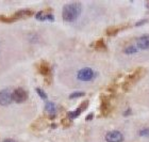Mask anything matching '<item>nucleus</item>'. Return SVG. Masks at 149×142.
<instances>
[{"instance_id":"21","label":"nucleus","mask_w":149,"mask_h":142,"mask_svg":"<svg viewBox=\"0 0 149 142\" xmlns=\"http://www.w3.org/2000/svg\"><path fill=\"white\" fill-rule=\"evenodd\" d=\"M36 92L38 93V95H40L42 98H44V99H46V98H47V95H46V93H45V92H44V91H43V90H42V89L37 88V89H36Z\"/></svg>"},{"instance_id":"13","label":"nucleus","mask_w":149,"mask_h":142,"mask_svg":"<svg viewBox=\"0 0 149 142\" xmlns=\"http://www.w3.org/2000/svg\"><path fill=\"white\" fill-rule=\"evenodd\" d=\"M33 15V11L31 10H28V9H22V10H19L14 14V16L17 19L19 18H26V17H30V16Z\"/></svg>"},{"instance_id":"7","label":"nucleus","mask_w":149,"mask_h":142,"mask_svg":"<svg viewBox=\"0 0 149 142\" xmlns=\"http://www.w3.org/2000/svg\"><path fill=\"white\" fill-rule=\"evenodd\" d=\"M13 102L12 97V92H10V90L4 89L2 91H0V105H9Z\"/></svg>"},{"instance_id":"15","label":"nucleus","mask_w":149,"mask_h":142,"mask_svg":"<svg viewBox=\"0 0 149 142\" xmlns=\"http://www.w3.org/2000/svg\"><path fill=\"white\" fill-rule=\"evenodd\" d=\"M15 20H17V18L13 16H5V15H0V21L2 22H14Z\"/></svg>"},{"instance_id":"12","label":"nucleus","mask_w":149,"mask_h":142,"mask_svg":"<svg viewBox=\"0 0 149 142\" xmlns=\"http://www.w3.org/2000/svg\"><path fill=\"white\" fill-rule=\"evenodd\" d=\"M35 18L40 20H53L54 17L51 13H47L45 11H40L35 14Z\"/></svg>"},{"instance_id":"22","label":"nucleus","mask_w":149,"mask_h":142,"mask_svg":"<svg viewBox=\"0 0 149 142\" xmlns=\"http://www.w3.org/2000/svg\"><path fill=\"white\" fill-rule=\"evenodd\" d=\"M145 22H147V20H146V19H144V20H141V21L136 22V25H135V26H140V25H143V24H145Z\"/></svg>"},{"instance_id":"3","label":"nucleus","mask_w":149,"mask_h":142,"mask_svg":"<svg viewBox=\"0 0 149 142\" xmlns=\"http://www.w3.org/2000/svg\"><path fill=\"white\" fill-rule=\"evenodd\" d=\"M96 76H97V73L93 69H90V67L81 69L77 73L78 79L81 80V81H92V80L96 78Z\"/></svg>"},{"instance_id":"20","label":"nucleus","mask_w":149,"mask_h":142,"mask_svg":"<svg viewBox=\"0 0 149 142\" xmlns=\"http://www.w3.org/2000/svg\"><path fill=\"white\" fill-rule=\"evenodd\" d=\"M70 124H72V120L69 118H65L62 120V125L64 127H68V126H70Z\"/></svg>"},{"instance_id":"2","label":"nucleus","mask_w":149,"mask_h":142,"mask_svg":"<svg viewBox=\"0 0 149 142\" xmlns=\"http://www.w3.org/2000/svg\"><path fill=\"white\" fill-rule=\"evenodd\" d=\"M144 73H145V71H144L143 67H138V69H136L131 75L128 76V78L126 79V81L124 82V85H122V89H124L125 91H128L132 86L135 85V83L142 78V76L144 75Z\"/></svg>"},{"instance_id":"10","label":"nucleus","mask_w":149,"mask_h":142,"mask_svg":"<svg viewBox=\"0 0 149 142\" xmlns=\"http://www.w3.org/2000/svg\"><path fill=\"white\" fill-rule=\"evenodd\" d=\"M136 46L140 49H149V34H144L142 36L137 37L136 40Z\"/></svg>"},{"instance_id":"6","label":"nucleus","mask_w":149,"mask_h":142,"mask_svg":"<svg viewBox=\"0 0 149 142\" xmlns=\"http://www.w3.org/2000/svg\"><path fill=\"white\" fill-rule=\"evenodd\" d=\"M37 71L41 75H43L45 78L47 77L52 76L51 75V66L49 65V63H47L46 61H42V62L37 65Z\"/></svg>"},{"instance_id":"5","label":"nucleus","mask_w":149,"mask_h":142,"mask_svg":"<svg viewBox=\"0 0 149 142\" xmlns=\"http://www.w3.org/2000/svg\"><path fill=\"white\" fill-rule=\"evenodd\" d=\"M105 141L108 142H122L124 141V135L118 130L109 131L105 135Z\"/></svg>"},{"instance_id":"17","label":"nucleus","mask_w":149,"mask_h":142,"mask_svg":"<svg viewBox=\"0 0 149 142\" xmlns=\"http://www.w3.org/2000/svg\"><path fill=\"white\" fill-rule=\"evenodd\" d=\"M121 30V28H118V27H111V28H109V29H106V34L108 35H110V36H111V35H115V34H117L119 31Z\"/></svg>"},{"instance_id":"23","label":"nucleus","mask_w":149,"mask_h":142,"mask_svg":"<svg viewBox=\"0 0 149 142\" xmlns=\"http://www.w3.org/2000/svg\"><path fill=\"white\" fill-rule=\"evenodd\" d=\"M93 117H94L93 113L89 114V115H87V117H86V121H90V120H92V119H93Z\"/></svg>"},{"instance_id":"19","label":"nucleus","mask_w":149,"mask_h":142,"mask_svg":"<svg viewBox=\"0 0 149 142\" xmlns=\"http://www.w3.org/2000/svg\"><path fill=\"white\" fill-rule=\"evenodd\" d=\"M85 93L84 92H74V93H72V94L69 95V98H77V97H80V96H83Z\"/></svg>"},{"instance_id":"14","label":"nucleus","mask_w":149,"mask_h":142,"mask_svg":"<svg viewBox=\"0 0 149 142\" xmlns=\"http://www.w3.org/2000/svg\"><path fill=\"white\" fill-rule=\"evenodd\" d=\"M92 47L96 50H99V51H102V50H106V45L104 43L103 40H98L96 42H94L92 44Z\"/></svg>"},{"instance_id":"25","label":"nucleus","mask_w":149,"mask_h":142,"mask_svg":"<svg viewBox=\"0 0 149 142\" xmlns=\"http://www.w3.org/2000/svg\"><path fill=\"white\" fill-rule=\"evenodd\" d=\"M130 113H131V110H130V109H128V110L125 112V115H129Z\"/></svg>"},{"instance_id":"16","label":"nucleus","mask_w":149,"mask_h":142,"mask_svg":"<svg viewBox=\"0 0 149 142\" xmlns=\"http://www.w3.org/2000/svg\"><path fill=\"white\" fill-rule=\"evenodd\" d=\"M124 53H127V54L135 53H137V48L135 47V46H133V45H128V46L124 49Z\"/></svg>"},{"instance_id":"11","label":"nucleus","mask_w":149,"mask_h":142,"mask_svg":"<svg viewBox=\"0 0 149 142\" xmlns=\"http://www.w3.org/2000/svg\"><path fill=\"white\" fill-rule=\"evenodd\" d=\"M45 110L47 111V113L49 114L50 119H54L56 117V112H57V107L54 105V103L52 102H47L45 105Z\"/></svg>"},{"instance_id":"9","label":"nucleus","mask_w":149,"mask_h":142,"mask_svg":"<svg viewBox=\"0 0 149 142\" xmlns=\"http://www.w3.org/2000/svg\"><path fill=\"white\" fill-rule=\"evenodd\" d=\"M100 111L103 117L108 115L111 111V104H110V99L106 96H102L101 97V105H100Z\"/></svg>"},{"instance_id":"26","label":"nucleus","mask_w":149,"mask_h":142,"mask_svg":"<svg viewBox=\"0 0 149 142\" xmlns=\"http://www.w3.org/2000/svg\"><path fill=\"white\" fill-rule=\"evenodd\" d=\"M51 127H52V128H54V127H57V124H52V125H51Z\"/></svg>"},{"instance_id":"8","label":"nucleus","mask_w":149,"mask_h":142,"mask_svg":"<svg viewBox=\"0 0 149 142\" xmlns=\"http://www.w3.org/2000/svg\"><path fill=\"white\" fill-rule=\"evenodd\" d=\"M87 106H89V101H84V102L81 103V105L76 109V110L68 112L67 115H68V118L70 119V120H74V119H76L77 117H79V114L81 113V112L85 110V109L87 108Z\"/></svg>"},{"instance_id":"1","label":"nucleus","mask_w":149,"mask_h":142,"mask_svg":"<svg viewBox=\"0 0 149 142\" xmlns=\"http://www.w3.org/2000/svg\"><path fill=\"white\" fill-rule=\"evenodd\" d=\"M81 13V4L79 2H72L64 5L62 16L65 21H74Z\"/></svg>"},{"instance_id":"18","label":"nucleus","mask_w":149,"mask_h":142,"mask_svg":"<svg viewBox=\"0 0 149 142\" xmlns=\"http://www.w3.org/2000/svg\"><path fill=\"white\" fill-rule=\"evenodd\" d=\"M138 135L141 137H149V128L148 127H144L138 131Z\"/></svg>"},{"instance_id":"4","label":"nucleus","mask_w":149,"mask_h":142,"mask_svg":"<svg viewBox=\"0 0 149 142\" xmlns=\"http://www.w3.org/2000/svg\"><path fill=\"white\" fill-rule=\"evenodd\" d=\"M12 97H13V102L22 103V102L27 101L28 93L22 88H18V89H15L14 91L12 92Z\"/></svg>"},{"instance_id":"24","label":"nucleus","mask_w":149,"mask_h":142,"mask_svg":"<svg viewBox=\"0 0 149 142\" xmlns=\"http://www.w3.org/2000/svg\"><path fill=\"white\" fill-rule=\"evenodd\" d=\"M2 142H16L14 139H5V140H3Z\"/></svg>"}]
</instances>
